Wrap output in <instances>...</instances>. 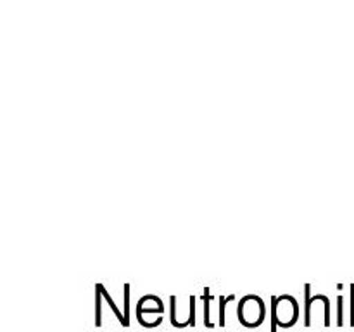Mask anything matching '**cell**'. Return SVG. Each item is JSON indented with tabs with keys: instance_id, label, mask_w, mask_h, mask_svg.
Instances as JSON below:
<instances>
[{
	"instance_id": "cell-1",
	"label": "cell",
	"mask_w": 354,
	"mask_h": 332,
	"mask_svg": "<svg viewBox=\"0 0 354 332\" xmlns=\"http://www.w3.org/2000/svg\"><path fill=\"white\" fill-rule=\"evenodd\" d=\"M299 317V304L296 297L283 294V296H272V332H277L279 327H292Z\"/></svg>"
},
{
	"instance_id": "cell-2",
	"label": "cell",
	"mask_w": 354,
	"mask_h": 332,
	"mask_svg": "<svg viewBox=\"0 0 354 332\" xmlns=\"http://www.w3.org/2000/svg\"><path fill=\"white\" fill-rule=\"evenodd\" d=\"M265 301L261 299L256 294H249V296H244L241 301H239L237 315L239 322H241L244 327L254 329L259 327V325L265 322Z\"/></svg>"
},
{
	"instance_id": "cell-6",
	"label": "cell",
	"mask_w": 354,
	"mask_h": 332,
	"mask_svg": "<svg viewBox=\"0 0 354 332\" xmlns=\"http://www.w3.org/2000/svg\"><path fill=\"white\" fill-rule=\"evenodd\" d=\"M102 293H100L99 287L95 286V325H102V310H100V306H102Z\"/></svg>"
},
{
	"instance_id": "cell-9",
	"label": "cell",
	"mask_w": 354,
	"mask_h": 332,
	"mask_svg": "<svg viewBox=\"0 0 354 332\" xmlns=\"http://www.w3.org/2000/svg\"><path fill=\"white\" fill-rule=\"evenodd\" d=\"M123 290H124V294H123V301H124V317H127V322L128 324H130V320H128V318H130V311H128V301H130V284H124V287H123Z\"/></svg>"
},
{
	"instance_id": "cell-3",
	"label": "cell",
	"mask_w": 354,
	"mask_h": 332,
	"mask_svg": "<svg viewBox=\"0 0 354 332\" xmlns=\"http://www.w3.org/2000/svg\"><path fill=\"white\" fill-rule=\"evenodd\" d=\"M97 287H99V289H100V293H102L104 299L107 301V304H109L111 310H113L114 315H116V317H118V320H120V324H121V325H130V324H128V322H127V317H124V315L121 313V311L116 308V304H114L113 297L109 296V293H107V290H106V287H104L102 284H97Z\"/></svg>"
},
{
	"instance_id": "cell-8",
	"label": "cell",
	"mask_w": 354,
	"mask_h": 332,
	"mask_svg": "<svg viewBox=\"0 0 354 332\" xmlns=\"http://www.w3.org/2000/svg\"><path fill=\"white\" fill-rule=\"evenodd\" d=\"M337 325H344V296H337Z\"/></svg>"
},
{
	"instance_id": "cell-10",
	"label": "cell",
	"mask_w": 354,
	"mask_h": 332,
	"mask_svg": "<svg viewBox=\"0 0 354 332\" xmlns=\"http://www.w3.org/2000/svg\"><path fill=\"white\" fill-rule=\"evenodd\" d=\"M351 289V325H354V284L349 286Z\"/></svg>"
},
{
	"instance_id": "cell-5",
	"label": "cell",
	"mask_w": 354,
	"mask_h": 332,
	"mask_svg": "<svg viewBox=\"0 0 354 332\" xmlns=\"http://www.w3.org/2000/svg\"><path fill=\"white\" fill-rule=\"evenodd\" d=\"M304 296H306V304H304V308H306V320H304V325H308V327H310L311 325V306H313V296H311L310 284H306V286H304Z\"/></svg>"
},
{
	"instance_id": "cell-7",
	"label": "cell",
	"mask_w": 354,
	"mask_h": 332,
	"mask_svg": "<svg viewBox=\"0 0 354 332\" xmlns=\"http://www.w3.org/2000/svg\"><path fill=\"white\" fill-rule=\"evenodd\" d=\"M234 299H235L234 294H230V296H221L220 297V325H221V327L225 325V308H227V303H232Z\"/></svg>"
},
{
	"instance_id": "cell-4",
	"label": "cell",
	"mask_w": 354,
	"mask_h": 332,
	"mask_svg": "<svg viewBox=\"0 0 354 332\" xmlns=\"http://www.w3.org/2000/svg\"><path fill=\"white\" fill-rule=\"evenodd\" d=\"M203 299H204V325H206V327H209V329H213L214 324L211 322V317H209V301H211L209 287H206V289H204Z\"/></svg>"
}]
</instances>
